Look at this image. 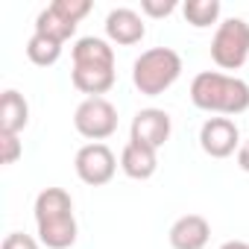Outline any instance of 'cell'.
Listing matches in <instances>:
<instances>
[{
  "mask_svg": "<svg viewBox=\"0 0 249 249\" xmlns=\"http://www.w3.org/2000/svg\"><path fill=\"white\" fill-rule=\"evenodd\" d=\"M36 229L47 249H68L76 243V217L73 199L65 188H44L36 196Z\"/></svg>",
  "mask_w": 249,
  "mask_h": 249,
  "instance_id": "6da1fadb",
  "label": "cell"
},
{
  "mask_svg": "<svg viewBox=\"0 0 249 249\" xmlns=\"http://www.w3.org/2000/svg\"><path fill=\"white\" fill-rule=\"evenodd\" d=\"M191 103L211 114H243L249 108V85L220 71H202L191 82Z\"/></svg>",
  "mask_w": 249,
  "mask_h": 249,
  "instance_id": "7a4b0ae2",
  "label": "cell"
},
{
  "mask_svg": "<svg viewBox=\"0 0 249 249\" xmlns=\"http://www.w3.org/2000/svg\"><path fill=\"white\" fill-rule=\"evenodd\" d=\"M179 76H182V56L173 47L144 50L132 65V82L144 97L164 94Z\"/></svg>",
  "mask_w": 249,
  "mask_h": 249,
  "instance_id": "3957f363",
  "label": "cell"
},
{
  "mask_svg": "<svg viewBox=\"0 0 249 249\" xmlns=\"http://www.w3.org/2000/svg\"><path fill=\"white\" fill-rule=\"evenodd\" d=\"M211 59L223 71H237L249 62V24L243 18H226L211 38Z\"/></svg>",
  "mask_w": 249,
  "mask_h": 249,
  "instance_id": "277c9868",
  "label": "cell"
},
{
  "mask_svg": "<svg viewBox=\"0 0 249 249\" xmlns=\"http://www.w3.org/2000/svg\"><path fill=\"white\" fill-rule=\"evenodd\" d=\"M91 12V0H53L47 9L38 12L36 18V33L56 38V41H68L76 33V24Z\"/></svg>",
  "mask_w": 249,
  "mask_h": 249,
  "instance_id": "5b68a950",
  "label": "cell"
},
{
  "mask_svg": "<svg viewBox=\"0 0 249 249\" xmlns=\"http://www.w3.org/2000/svg\"><path fill=\"white\" fill-rule=\"evenodd\" d=\"M73 126L91 144H103L117 132V108L106 97H85L73 111Z\"/></svg>",
  "mask_w": 249,
  "mask_h": 249,
  "instance_id": "8992f818",
  "label": "cell"
},
{
  "mask_svg": "<svg viewBox=\"0 0 249 249\" xmlns=\"http://www.w3.org/2000/svg\"><path fill=\"white\" fill-rule=\"evenodd\" d=\"M73 170L76 176L91 185V188H100V185H108L117 173V159L114 153L106 147V144H85L76 150V159H73Z\"/></svg>",
  "mask_w": 249,
  "mask_h": 249,
  "instance_id": "52a82bcc",
  "label": "cell"
},
{
  "mask_svg": "<svg viewBox=\"0 0 249 249\" xmlns=\"http://www.w3.org/2000/svg\"><path fill=\"white\" fill-rule=\"evenodd\" d=\"M199 147L211 159H229L240 150V129L231 117H208L199 129Z\"/></svg>",
  "mask_w": 249,
  "mask_h": 249,
  "instance_id": "ba28073f",
  "label": "cell"
},
{
  "mask_svg": "<svg viewBox=\"0 0 249 249\" xmlns=\"http://www.w3.org/2000/svg\"><path fill=\"white\" fill-rule=\"evenodd\" d=\"M173 132V120L164 108H141L132 117V138L135 144H144L150 150H161L170 141Z\"/></svg>",
  "mask_w": 249,
  "mask_h": 249,
  "instance_id": "9c48e42d",
  "label": "cell"
},
{
  "mask_svg": "<svg viewBox=\"0 0 249 249\" xmlns=\"http://www.w3.org/2000/svg\"><path fill=\"white\" fill-rule=\"evenodd\" d=\"M106 36H108V41H114L120 47H132L147 36V24L135 9L117 6L106 15Z\"/></svg>",
  "mask_w": 249,
  "mask_h": 249,
  "instance_id": "30bf717a",
  "label": "cell"
},
{
  "mask_svg": "<svg viewBox=\"0 0 249 249\" xmlns=\"http://www.w3.org/2000/svg\"><path fill=\"white\" fill-rule=\"evenodd\" d=\"M170 246L173 249H205L211 237V223L202 214H185L170 226Z\"/></svg>",
  "mask_w": 249,
  "mask_h": 249,
  "instance_id": "8fae6325",
  "label": "cell"
},
{
  "mask_svg": "<svg viewBox=\"0 0 249 249\" xmlns=\"http://www.w3.org/2000/svg\"><path fill=\"white\" fill-rule=\"evenodd\" d=\"M120 170L129 179H135V182L153 179L156 170H159V150H150L144 144L129 141L126 147H123V153H120Z\"/></svg>",
  "mask_w": 249,
  "mask_h": 249,
  "instance_id": "7c38bea8",
  "label": "cell"
},
{
  "mask_svg": "<svg viewBox=\"0 0 249 249\" xmlns=\"http://www.w3.org/2000/svg\"><path fill=\"white\" fill-rule=\"evenodd\" d=\"M71 79H73V85L82 94L100 97V94H106L114 85L117 76H114V65H73Z\"/></svg>",
  "mask_w": 249,
  "mask_h": 249,
  "instance_id": "4fadbf2b",
  "label": "cell"
},
{
  "mask_svg": "<svg viewBox=\"0 0 249 249\" xmlns=\"http://www.w3.org/2000/svg\"><path fill=\"white\" fill-rule=\"evenodd\" d=\"M27 123H30V103L15 88H6L0 94V132L18 135Z\"/></svg>",
  "mask_w": 249,
  "mask_h": 249,
  "instance_id": "5bb4252c",
  "label": "cell"
},
{
  "mask_svg": "<svg viewBox=\"0 0 249 249\" xmlns=\"http://www.w3.org/2000/svg\"><path fill=\"white\" fill-rule=\"evenodd\" d=\"M71 56H73V65H114V50L108 47V41L94 38V36L79 38Z\"/></svg>",
  "mask_w": 249,
  "mask_h": 249,
  "instance_id": "9a60e30c",
  "label": "cell"
},
{
  "mask_svg": "<svg viewBox=\"0 0 249 249\" xmlns=\"http://www.w3.org/2000/svg\"><path fill=\"white\" fill-rule=\"evenodd\" d=\"M27 59L38 68H50L62 59V41L56 38H47V36H38L33 33V38L27 41Z\"/></svg>",
  "mask_w": 249,
  "mask_h": 249,
  "instance_id": "2e32d148",
  "label": "cell"
},
{
  "mask_svg": "<svg viewBox=\"0 0 249 249\" xmlns=\"http://www.w3.org/2000/svg\"><path fill=\"white\" fill-rule=\"evenodd\" d=\"M182 15L191 27L205 30V27L217 24V18H220V0H188L182 6Z\"/></svg>",
  "mask_w": 249,
  "mask_h": 249,
  "instance_id": "e0dca14e",
  "label": "cell"
},
{
  "mask_svg": "<svg viewBox=\"0 0 249 249\" xmlns=\"http://www.w3.org/2000/svg\"><path fill=\"white\" fill-rule=\"evenodd\" d=\"M24 156V144L18 135H3L0 132V161L3 164H15Z\"/></svg>",
  "mask_w": 249,
  "mask_h": 249,
  "instance_id": "ac0fdd59",
  "label": "cell"
},
{
  "mask_svg": "<svg viewBox=\"0 0 249 249\" xmlns=\"http://www.w3.org/2000/svg\"><path fill=\"white\" fill-rule=\"evenodd\" d=\"M141 12L150 18H167L176 12V0H141Z\"/></svg>",
  "mask_w": 249,
  "mask_h": 249,
  "instance_id": "d6986e66",
  "label": "cell"
},
{
  "mask_svg": "<svg viewBox=\"0 0 249 249\" xmlns=\"http://www.w3.org/2000/svg\"><path fill=\"white\" fill-rule=\"evenodd\" d=\"M0 249H38V240L24 234V231H12V234L3 237V246Z\"/></svg>",
  "mask_w": 249,
  "mask_h": 249,
  "instance_id": "ffe728a7",
  "label": "cell"
},
{
  "mask_svg": "<svg viewBox=\"0 0 249 249\" xmlns=\"http://www.w3.org/2000/svg\"><path fill=\"white\" fill-rule=\"evenodd\" d=\"M237 167H240L243 173H249V141H243L240 150H237Z\"/></svg>",
  "mask_w": 249,
  "mask_h": 249,
  "instance_id": "44dd1931",
  "label": "cell"
},
{
  "mask_svg": "<svg viewBox=\"0 0 249 249\" xmlns=\"http://www.w3.org/2000/svg\"><path fill=\"white\" fill-rule=\"evenodd\" d=\"M220 249H249V243L246 240H226Z\"/></svg>",
  "mask_w": 249,
  "mask_h": 249,
  "instance_id": "7402d4cb",
  "label": "cell"
}]
</instances>
